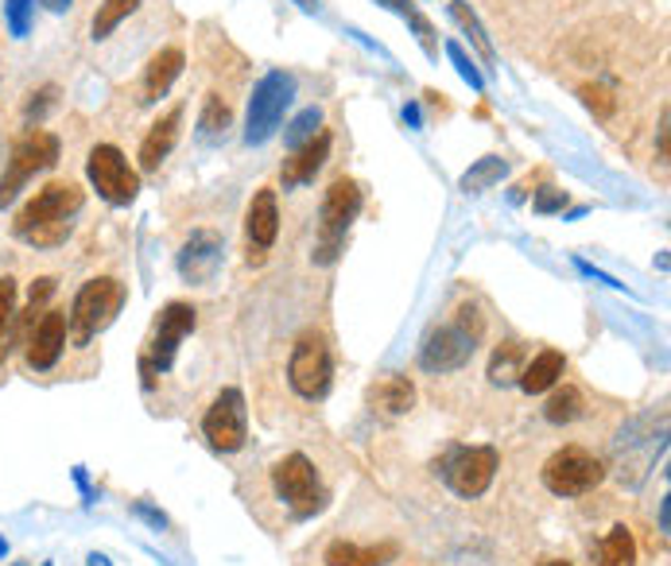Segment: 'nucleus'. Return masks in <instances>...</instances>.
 <instances>
[{"label":"nucleus","mask_w":671,"mask_h":566,"mask_svg":"<svg viewBox=\"0 0 671 566\" xmlns=\"http://www.w3.org/2000/svg\"><path fill=\"white\" fill-rule=\"evenodd\" d=\"M133 512H136V516H140V520H148V524L156 527V532H164V527H167V516H164V512H159V509H151V504L136 501V504H133Z\"/></svg>","instance_id":"38"},{"label":"nucleus","mask_w":671,"mask_h":566,"mask_svg":"<svg viewBox=\"0 0 671 566\" xmlns=\"http://www.w3.org/2000/svg\"><path fill=\"white\" fill-rule=\"evenodd\" d=\"M140 4L144 0H102L97 12H94V20H90V35H94V40H109V35L117 32L136 9H140Z\"/></svg>","instance_id":"25"},{"label":"nucleus","mask_w":671,"mask_h":566,"mask_svg":"<svg viewBox=\"0 0 671 566\" xmlns=\"http://www.w3.org/2000/svg\"><path fill=\"white\" fill-rule=\"evenodd\" d=\"M32 12H35V0H4V24L17 40H24L28 28H32Z\"/></svg>","instance_id":"34"},{"label":"nucleus","mask_w":671,"mask_h":566,"mask_svg":"<svg viewBox=\"0 0 671 566\" xmlns=\"http://www.w3.org/2000/svg\"><path fill=\"white\" fill-rule=\"evenodd\" d=\"M272 489H276L280 501H284L287 509H292L295 520L318 516V512L326 509V501H331V493L323 489L315 462H311L307 454H287V458H280V462L272 465Z\"/></svg>","instance_id":"7"},{"label":"nucleus","mask_w":671,"mask_h":566,"mask_svg":"<svg viewBox=\"0 0 671 566\" xmlns=\"http://www.w3.org/2000/svg\"><path fill=\"white\" fill-rule=\"evenodd\" d=\"M43 9H48V12H66V9H71V0H43Z\"/></svg>","instance_id":"42"},{"label":"nucleus","mask_w":671,"mask_h":566,"mask_svg":"<svg viewBox=\"0 0 671 566\" xmlns=\"http://www.w3.org/2000/svg\"><path fill=\"white\" fill-rule=\"evenodd\" d=\"M578 97H583V105L594 113L598 120H609L617 109V97L609 86H601V82H586V86H578Z\"/></svg>","instance_id":"33"},{"label":"nucleus","mask_w":671,"mask_h":566,"mask_svg":"<svg viewBox=\"0 0 671 566\" xmlns=\"http://www.w3.org/2000/svg\"><path fill=\"white\" fill-rule=\"evenodd\" d=\"M233 125V109L221 94L202 97V113H198V140L202 144H221Z\"/></svg>","instance_id":"24"},{"label":"nucleus","mask_w":671,"mask_h":566,"mask_svg":"<svg viewBox=\"0 0 671 566\" xmlns=\"http://www.w3.org/2000/svg\"><path fill=\"white\" fill-rule=\"evenodd\" d=\"M521 369H524V349H521V342H505V346L493 354V361H490V380L493 385H513L516 377H521Z\"/></svg>","instance_id":"30"},{"label":"nucleus","mask_w":671,"mask_h":566,"mask_svg":"<svg viewBox=\"0 0 671 566\" xmlns=\"http://www.w3.org/2000/svg\"><path fill=\"white\" fill-rule=\"evenodd\" d=\"M280 237V202H276V190L261 187L253 195L245 210V260L253 268H261L269 260L272 244Z\"/></svg>","instance_id":"14"},{"label":"nucleus","mask_w":671,"mask_h":566,"mask_svg":"<svg viewBox=\"0 0 671 566\" xmlns=\"http://www.w3.org/2000/svg\"><path fill=\"white\" fill-rule=\"evenodd\" d=\"M326 159H331V133H318L315 140H307L303 148H295L292 159H284V167H280V182H284V190L315 182V175L323 171Z\"/></svg>","instance_id":"17"},{"label":"nucleus","mask_w":671,"mask_h":566,"mask_svg":"<svg viewBox=\"0 0 671 566\" xmlns=\"http://www.w3.org/2000/svg\"><path fill=\"white\" fill-rule=\"evenodd\" d=\"M17 280L12 275H0V361L9 357V334L12 318H17Z\"/></svg>","instance_id":"31"},{"label":"nucleus","mask_w":671,"mask_h":566,"mask_svg":"<svg viewBox=\"0 0 671 566\" xmlns=\"http://www.w3.org/2000/svg\"><path fill=\"white\" fill-rule=\"evenodd\" d=\"M59 151H63V144H59L55 133H48V128H28V133L12 144V156L9 164H4V175H0V210L17 202V195L35 175L51 171V167L59 164Z\"/></svg>","instance_id":"5"},{"label":"nucleus","mask_w":671,"mask_h":566,"mask_svg":"<svg viewBox=\"0 0 671 566\" xmlns=\"http://www.w3.org/2000/svg\"><path fill=\"white\" fill-rule=\"evenodd\" d=\"M497 470H501L497 447H454L451 454L439 462L442 481H447L462 501H478V496L490 493Z\"/></svg>","instance_id":"11"},{"label":"nucleus","mask_w":671,"mask_h":566,"mask_svg":"<svg viewBox=\"0 0 671 566\" xmlns=\"http://www.w3.org/2000/svg\"><path fill=\"white\" fill-rule=\"evenodd\" d=\"M198 323V311L190 303H167L159 311L156 326H151V338L140 354V377H144V388H156V377H164L167 369L175 365V354H179V342L195 331Z\"/></svg>","instance_id":"6"},{"label":"nucleus","mask_w":671,"mask_h":566,"mask_svg":"<svg viewBox=\"0 0 671 566\" xmlns=\"http://www.w3.org/2000/svg\"><path fill=\"white\" fill-rule=\"evenodd\" d=\"M660 532L663 535L671 532V504H668V496H663V504H660Z\"/></svg>","instance_id":"40"},{"label":"nucleus","mask_w":671,"mask_h":566,"mask_svg":"<svg viewBox=\"0 0 671 566\" xmlns=\"http://www.w3.org/2000/svg\"><path fill=\"white\" fill-rule=\"evenodd\" d=\"M12 566H28V563H12Z\"/></svg>","instance_id":"46"},{"label":"nucleus","mask_w":671,"mask_h":566,"mask_svg":"<svg viewBox=\"0 0 671 566\" xmlns=\"http://www.w3.org/2000/svg\"><path fill=\"white\" fill-rule=\"evenodd\" d=\"M221 268V237L210 233V229H195L187 237V244L179 249V275L195 287H206V283L218 275Z\"/></svg>","instance_id":"16"},{"label":"nucleus","mask_w":671,"mask_h":566,"mask_svg":"<svg viewBox=\"0 0 671 566\" xmlns=\"http://www.w3.org/2000/svg\"><path fill=\"white\" fill-rule=\"evenodd\" d=\"M90 566H113V563L105 555H90Z\"/></svg>","instance_id":"43"},{"label":"nucleus","mask_w":671,"mask_h":566,"mask_svg":"<svg viewBox=\"0 0 671 566\" xmlns=\"http://www.w3.org/2000/svg\"><path fill=\"white\" fill-rule=\"evenodd\" d=\"M4 551H9V543H4V539H0V555H4Z\"/></svg>","instance_id":"45"},{"label":"nucleus","mask_w":671,"mask_h":566,"mask_svg":"<svg viewBox=\"0 0 671 566\" xmlns=\"http://www.w3.org/2000/svg\"><path fill=\"white\" fill-rule=\"evenodd\" d=\"M567 206V190L559 187H539L536 198H532V210L536 213H559Z\"/></svg>","instance_id":"36"},{"label":"nucleus","mask_w":671,"mask_h":566,"mask_svg":"<svg viewBox=\"0 0 671 566\" xmlns=\"http://www.w3.org/2000/svg\"><path fill=\"white\" fill-rule=\"evenodd\" d=\"M55 287H59L55 275H40V280H32V287H28L24 311L17 307V318H12V326H17V346H28V338H32L35 323L43 318V311H48L51 295H55Z\"/></svg>","instance_id":"22"},{"label":"nucleus","mask_w":671,"mask_h":566,"mask_svg":"<svg viewBox=\"0 0 671 566\" xmlns=\"http://www.w3.org/2000/svg\"><path fill=\"white\" fill-rule=\"evenodd\" d=\"M563 373H567V357H563L559 349H539V354L521 369L516 385H521L528 396H539V392H552V388L563 380Z\"/></svg>","instance_id":"21"},{"label":"nucleus","mask_w":671,"mask_h":566,"mask_svg":"<svg viewBox=\"0 0 671 566\" xmlns=\"http://www.w3.org/2000/svg\"><path fill=\"white\" fill-rule=\"evenodd\" d=\"M403 120H408L411 128H419V105H403Z\"/></svg>","instance_id":"41"},{"label":"nucleus","mask_w":671,"mask_h":566,"mask_svg":"<svg viewBox=\"0 0 671 566\" xmlns=\"http://www.w3.org/2000/svg\"><path fill=\"white\" fill-rule=\"evenodd\" d=\"M66 354V311H43V318L35 323L32 338L24 346V361L32 373H51Z\"/></svg>","instance_id":"15"},{"label":"nucleus","mask_w":671,"mask_h":566,"mask_svg":"<svg viewBox=\"0 0 671 566\" xmlns=\"http://www.w3.org/2000/svg\"><path fill=\"white\" fill-rule=\"evenodd\" d=\"M451 17L459 20V28H462V32L470 35V43H474V51H478V55H482V63H485V66H490V71H493V63H497V51H493L490 35H485L482 20L474 17V9H470L466 0H451Z\"/></svg>","instance_id":"26"},{"label":"nucleus","mask_w":671,"mask_h":566,"mask_svg":"<svg viewBox=\"0 0 671 566\" xmlns=\"http://www.w3.org/2000/svg\"><path fill=\"white\" fill-rule=\"evenodd\" d=\"M334 380V357L331 346L318 331H303L292 346V357H287V385H292L295 396L303 400H323L331 392Z\"/></svg>","instance_id":"8"},{"label":"nucleus","mask_w":671,"mask_h":566,"mask_svg":"<svg viewBox=\"0 0 671 566\" xmlns=\"http://www.w3.org/2000/svg\"><path fill=\"white\" fill-rule=\"evenodd\" d=\"M318 133H323V109H318V105H311V109H303L300 117H295L292 125H287L284 144L295 151V148H303L307 140H315Z\"/></svg>","instance_id":"32"},{"label":"nucleus","mask_w":671,"mask_h":566,"mask_svg":"<svg viewBox=\"0 0 671 566\" xmlns=\"http://www.w3.org/2000/svg\"><path fill=\"white\" fill-rule=\"evenodd\" d=\"M74 481H78V489H82V496H86V504L94 501V493H90V481H86V470H82V465L74 470Z\"/></svg>","instance_id":"39"},{"label":"nucleus","mask_w":671,"mask_h":566,"mask_svg":"<svg viewBox=\"0 0 671 566\" xmlns=\"http://www.w3.org/2000/svg\"><path fill=\"white\" fill-rule=\"evenodd\" d=\"M86 206L78 182H48L43 190H35L24 206H20L17 221H12V233L17 241L32 244V249H59V244L71 237L74 218Z\"/></svg>","instance_id":"1"},{"label":"nucleus","mask_w":671,"mask_h":566,"mask_svg":"<svg viewBox=\"0 0 671 566\" xmlns=\"http://www.w3.org/2000/svg\"><path fill=\"white\" fill-rule=\"evenodd\" d=\"M482 331L485 323L482 315H478V307H459V315H454L451 323H442L439 331H431L423 338V346H419V369L434 373V377L462 369V365L478 354Z\"/></svg>","instance_id":"4"},{"label":"nucleus","mask_w":671,"mask_h":566,"mask_svg":"<svg viewBox=\"0 0 671 566\" xmlns=\"http://www.w3.org/2000/svg\"><path fill=\"white\" fill-rule=\"evenodd\" d=\"M590 566H637V539L625 524H614L590 551Z\"/></svg>","instance_id":"23"},{"label":"nucleus","mask_w":671,"mask_h":566,"mask_svg":"<svg viewBox=\"0 0 671 566\" xmlns=\"http://www.w3.org/2000/svg\"><path fill=\"white\" fill-rule=\"evenodd\" d=\"M179 128H182V105L167 109L156 125L148 128V136L140 140V171H159L171 148L179 144Z\"/></svg>","instance_id":"19"},{"label":"nucleus","mask_w":671,"mask_h":566,"mask_svg":"<svg viewBox=\"0 0 671 566\" xmlns=\"http://www.w3.org/2000/svg\"><path fill=\"white\" fill-rule=\"evenodd\" d=\"M369 403L377 416L400 419L416 408V385H411L408 377H400V373H392V377L377 380V385L369 388Z\"/></svg>","instance_id":"20"},{"label":"nucleus","mask_w":671,"mask_h":566,"mask_svg":"<svg viewBox=\"0 0 671 566\" xmlns=\"http://www.w3.org/2000/svg\"><path fill=\"white\" fill-rule=\"evenodd\" d=\"M86 175L109 206H128L140 195V175H136V167L128 164L117 144H94L86 156Z\"/></svg>","instance_id":"12"},{"label":"nucleus","mask_w":671,"mask_h":566,"mask_svg":"<svg viewBox=\"0 0 671 566\" xmlns=\"http://www.w3.org/2000/svg\"><path fill=\"white\" fill-rule=\"evenodd\" d=\"M295 97V78L287 71H269L253 86L245 109V144H269L276 136L280 120H284L287 105Z\"/></svg>","instance_id":"9"},{"label":"nucleus","mask_w":671,"mask_h":566,"mask_svg":"<svg viewBox=\"0 0 671 566\" xmlns=\"http://www.w3.org/2000/svg\"><path fill=\"white\" fill-rule=\"evenodd\" d=\"M55 97H59V86H43V90H35L32 94V102H28V120H43V113L55 105Z\"/></svg>","instance_id":"37"},{"label":"nucleus","mask_w":671,"mask_h":566,"mask_svg":"<svg viewBox=\"0 0 671 566\" xmlns=\"http://www.w3.org/2000/svg\"><path fill=\"white\" fill-rule=\"evenodd\" d=\"M361 206H365V190H361V182L349 179V175H338V179L326 187L323 206H318L315 252H311L315 264L331 268L334 260L342 256V249H346V233L357 221V213H361Z\"/></svg>","instance_id":"3"},{"label":"nucleus","mask_w":671,"mask_h":566,"mask_svg":"<svg viewBox=\"0 0 671 566\" xmlns=\"http://www.w3.org/2000/svg\"><path fill=\"white\" fill-rule=\"evenodd\" d=\"M586 411V400H583V392H578L575 385H563V388H555L552 396H547V403H544V416H547V423H555V427H563V423H575L578 416Z\"/></svg>","instance_id":"27"},{"label":"nucleus","mask_w":671,"mask_h":566,"mask_svg":"<svg viewBox=\"0 0 671 566\" xmlns=\"http://www.w3.org/2000/svg\"><path fill=\"white\" fill-rule=\"evenodd\" d=\"M539 566H570L567 558H547V563H539Z\"/></svg>","instance_id":"44"},{"label":"nucleus","mask_w":671,"mask_h":566,"mask_svg":"<svg viewBox=\"0 0 671 566\" xmlns=\"http://www.w3.org/2000/svg\"><path fill=\"white\" fill-rule=\"evenodd\" d=\"M182 66H187L182 48H164L159 55H151L148 66H144V78H140V105H156L159 97L171 94V86L182 74Z\"/></svg>","instance_id":"18"},{"label":"nucleus","mask_w":671,"mask_h":566,"mask_svg":"<svg viewBox=\"0 0 671 566\" xmlns=\"http://www.w3.org/2000/svg\"><path fill=\"white\" fill-rule=\"evenodd\" d=\"M505 175H509L505 159H501V156H485V159H478V164L470 167L466 175H462V190H466V195H478V190L497 187Z\"/></svg>","instance_id":"28"},{"label":"nucleus","mask_w":671,"mask_h":566,"mask_svg":"<svg viewBox=\"0 0 671 566\" xmlns=\"http://www.w3.org/2000/svg\"><path fill=\"white\" fill-rule=\"evenodd\" d=\"M125 307V283L117 275H94L78 287L71 311H66V338L71 346L86 349L102 331H109L113 318Z\"/></svg>","instance_id":"2"},{"label":"nucleus","mask_w":671,"mask_h":566,"mask_svg":"<svg viewBox=\"0 0 671 566\" xmlns=\"http://www.w3.org/2000/svg\"><path fill=\"white\" fill-rule=\"evenodd\" d=\"M539 478H544L547 493L555 496H586L606 481V462L586 447H563L547 458Z\"/></svg>","instance_id":"10"},{"label":"nucleus","mask_w":671,"mask_h":566,"mask_svg":"<svg viewBox=\"0 0 671 566\" xmlns=\"http://www.w3.org/2000/svg\"><path fill=\"white\" fill-rule=\"evenodd\" d=\"M447 55H451V63L459 66V74H462V78L470 82V90H478V94H482V90H485V74L478 71V66H474V59H470L466 51H462V43H459V40H451V43H447Z\"/></svg>","instance_id":"35"},{"label":"nucleus","mask_w":671,"mask_h":566,"mask_svg":"<svg viewBox=\"0 0 671 566\" xmlns=\"http://www.w3.org/2000/svg\"><path fill=\"white\" fill-rule=\"evenodd\" d=\"M202 434L218 454H238L249 439V408L241 388H221L202 416Z\"/></svg>","instance_id":"13"},{"label":"nucleus","mask_w":671,"mask_h":566,"mask_svg":"<svg viewBox=\"0 0 671 566\" xmlns=\"http://www.w3.org/2000/svg\"><path fill=\"white\" fill-rule=\"evenodd\" d=\"M377 4H385L388 12H396V17L408 20L411 32H416V40H419V48H423L427 55H434V28H431V20L411 4V0H377Z\"/></svg>","instance_id":"29"}]
</instances>
